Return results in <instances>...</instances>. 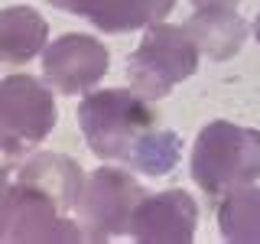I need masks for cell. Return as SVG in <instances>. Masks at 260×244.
<instances>
[{
    "label": "cell",
    "mask_w": 260,
    "mask_h": 244,
    "mask_svg": "<svg viewBox=\"0 0 260 244\" xmlns=\"http://www.w3.org/2000/svg\"><path fill=\"white\" fill-rule=\"evenodd\" d=\"M150 98L127 88L91 92L78 104V124L88 150L98 160H114L146 176H166L176 169L182 140L159 124Z\"/></svg>",
    "instance_id": "1"
},
{
    "label": "cell",
    "mask_w": 260,
    "mask_h": 244,
    "mask_svg": "<svg viewBox=\"0 0 260 244\" xmlns=\"http://www.w3.org/2000/svg\"><path fill=\"white\" fill-rule=\"evenodd\" d=\"M0 241H85L78 222L52 199L13 176L0 208Z\"/></svg>",
    "instance_id": "6"
},
{
    "label": "cell",
    "mask_w": 260,
    "mask_h": 244,
    "mask_svg": "<svg viewBox=\"0 0 260 244\" xmlns=\"http://www.w3.org/2000/svg\"><path fill=\"white\" fill-rule=\"evenodd\" d=\"M59 10L85 16L104 33H130L162 20L176 0H49Z\"/></svg>",
    "instance_id": "9"
},
{
    "label": "cell",
    "mask_w": 260,
    "mask_h": 244,
    "mask_svg": "<svg viewBox=\"0 0 260 244\" xmlns=\"http://www.w3.org/2000/svg\"><path fill=\"white\" fill-rule=\"evenodd\" d=\"M185 29L192 33L199 52L218 62L238 55L247 43V23L244 16H238V10H195Z\"/></svg>",
    "instance_id": "12"
},
{
    "label": "cell",
    "mask_w": 260,
    "mask_h": 244,
    "mask_svg": "<svg viewBox=\"0 0 260 244\" xmlns=\"http://www.w3.org/2000/svg\"><path fill=\"white\" fill-rule=\"evenodd\" d=\"M16 179H23V182L36 186V189H43L49 199L55 202L62 211H75L78 199H81V189H85V169L78 166L72 157H65V153H32L29 160H23L20 166L13 169Z\"/></svg>",
    "instance_id": "10"
},
{
    "label": "cell",
    "mask_w": 260,
    "mask_h": 244,
    "mask_svg": "<svg viewBox=\"0 0 260 244\" xmlns=\"http://www.w3.org/2000/svg\"><path fill=\"white\" fill-rule=\"evenodd\" d=\"M16 163H20V160H16L13 153H10V146H7L4 140H0V169H13Z\"/></svg>",
    "instance_id": "15"
},
{
    "label": "cell",
    "mask_w": 260,
    "mask_h": 244,
    "mask_svg": "<svg viewBox=\"0 0 260 244\" xmlns=\"http://www.w3.org/2000/svg\"><path fill=\"white\" fill-rule=\"evenodd\" d=\"M111 55L88 33H62L43 49V75L59 95H85L104 78Z\"/></svg>",
    "instance_id": "7"
},
{
    "label": "cell",
    "mask_w": 260,
    "mask_h": 244,
    "mask_svg": "<svg viewBox=\"0 0 260 244\" xmlns=\"http://www.w3.org/2000/svg\"><path fill=\"white\" fill-rule=\"evenodd\" d=\"M241 0H192L195 10H238Z\"/></svg>",
    "instance_id": "14"
},
{
    "label": "cell",
    "mask_w": 260,
    "mask_h": 244,
    "mask_svg": "<svg viewBox=\"0 0 260 244\" xmlns=\"http://www.w3.org/2000/svg\"><path fill=\"white\" fill-rule=\"evenodd\" d=\"M199 69V46L192 33L176 23H150L137 46V52L127 62V75L134 92H140L150 101L166 98L179 81L195 75Z\"/></svg>",
    "instance_id": "3"
},
{
    "label": "cell",
    "mask_w": 260,
    "mask_h": 244,
    "mask_svg": "<svg viewBox=\"0 0 260 244\" xmlns=\"http://www.w3.org/2000/svg\"><path fill=\"white\" fill-rule=\"evenodd\" d=\"M254 36H257V43H260V13H257V20H254Z\"/></svg>",
    "instance_id": "17"
},
{
    "label": "cell",
    "mask_w": 260,
    "mask_h": 244,
    "mask_svg": "<svg viewBox=\"0 0 260 244\" xmlns=\"http://www.w3.org/2000/svg\"><path fill=\"white\" fill-rule=\"evenodd\" d=\"M146 189L137 182L127 169L101 166L88 173L81 199L75 205V222L85 241H111L117 234H127L130 215L140 205Z\"/></svg>",
    "instance_id": "4"
},
{
    "label": "cell",
    "mask_w": 260,
    "mask_h": 244,
    "mask_svg": "<svg viewBox=\"0 0 260 244\" xmlns=\"http://www.w3.org/2000/svg\"><path fill=\"white\" fill-rule=\"evenodd\" d=\"M199 225V205L189 192L166 189L143 195L130 215V238L143 244H189Z\"/></svg>",
    "instance_id": "8"
},
{
    "label": "cell",
    "mask_w": 260,
    "mask_h": 244,
    "mask_svg": "<svg viewBox=\"0 0 260 244\" xmlns=\"http://www.w3.org/2000/svg\"><path fill=\"white\" fill-rule=\"evenodd\" d=\"M59 108L36 75H7L0 78V140L10 146L16 160L26 157V150L39 146L52 134Z\"/></svg>",
    "instance_id": "5"
},
{
    "label": "cell",
    "mask_w": 260,
    "mask_h": 244,
    "mask_svg": "<svg viewBox=\"0 0 260 244\" xmlns=\"http://www.w3.org/2000/svg\"><path fill=\"white\" fill-rule=\"evenodd\" d=\"M218 225L224 241L257 244L260 241V189L257 186H238L221 195L218 205Z\"/></svg>",
    "instance_id": "13"
},
{
    "label": "cell",
    "mask_w": 260,
    "mask_h": 244,
    "mask_svg": "<svg viewBox=\"0 0 260 244\" xmlns=\"http://www.w3.org/2000/svg\"><path fill=\"white\" fill-rule=\"evenodd\" d=\"M189 169L199 189L211 199L254 182L260 176V130L231 120H211L195 137Z\"/></svg>",
    "instance_id": "2"
},
{
    "label": "cell",
    "mask_w": 260,
    "mask_h": 244,
    "mask_svg": "<svg viewBox=\"0 0 260 244\" xmlns=\"http://www.w3.org/2000/svg\"><path fill=\"white\" fill-rule=\"evenodd\" d=\"M10 173H13V169H0V208H4L7 189H10V182H13V179H10Z\"/></svg>",
    "instance_id": "16"
},
{
    "label": "cell",
    "mask_w": 260,
    "mask_h": 244,
    "mask_svg": "<svg viewBox=\"0 0 260 244\" xmlns=\"http://www.w3.org/2000/svg\"><path fill=\"white\" fill-rule=\"evenodd\" d=\"M49 26L32 7H4L0 10V62L26 65L49 46Z\"/></svg>",
    "instance_id": "11"
}]
</instances>
